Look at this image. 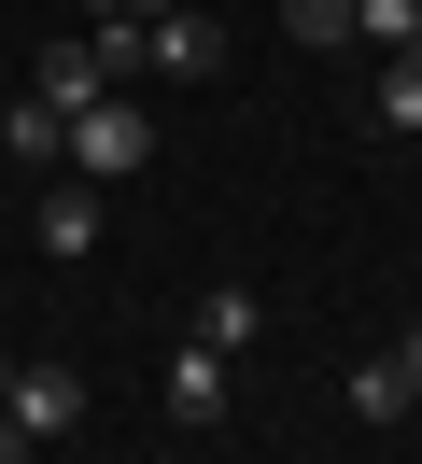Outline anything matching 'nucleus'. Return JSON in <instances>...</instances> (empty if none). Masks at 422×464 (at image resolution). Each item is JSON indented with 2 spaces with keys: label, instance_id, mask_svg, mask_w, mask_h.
<instances>
[{
  "label": "nucleus",
  "instance_id": "obj_6",
  "mask_svg": "<svg viewBox=\"0 0 422 464\" xmlns=\"http://www.w3.org/2000/svg\"><path fill=\"white\" fill-rule=\"evenodd\" d=\"M28 239H43V254H84V239H99V183H43V198H28Z\"/></svg>",
  "mask_w": 422,
  "mask_h": 464
},
{
  "label": "nucleus",
  "instance_id": "obj_11",
  "mask_svg": "<svg viewBox=\"0 0 422 464\" xmlns=\"http://www.w3.org/2000/svg\"><path fill=\"white\" fill-rule=\"evenodd\" d=\"M352 43H380V57H394V43H422V0H352Z\"/></svg>",
  "mask_w": 422,
  "mask_h": 464
},
{
  "label": "nucleus",
  "instance_id": "obj_16",
  "mask_svg": "<svg viewBox=\"0 0 422 464\" xmlns=\"http://www.w3.org/2000/svg\"><path fill=\"white\" fill-rule=\"evenodd\" d=\"M169 464H197V450H169Z\"/></svg>",
  "mask_w": 422,
  "mask_h": 464
},
{
  "label": "nucleus",
  "instance_id": "obj_7",
  "mask_svg": "<svg viewBox=\"0 0 422 464\" xmlns=\"http://www.w3.org/2000/svg\"><path fill=\"white\" fill-rule=\"evenodd\" d=\"M0 155H15V169H56V155H71V113H56V99L28 85L15 113H0Z\"/></svg>",
  "mask_w": 422,
  "mask_h": 464
},
{
  "label": "nucleus",
  "instance_id": "obj_5",
  "mask_svg": "<svg viewBox=\"0 0 422 464\" xmlns=\"http://www.w3.org/2000/svg\"><path fill=\"white\" fill-rule=\"evenodd\" d=\"M28 85H43L56 113H84V99H113V57H99V29H84V43H43V57H28Z\"/></svg>",
  "mask_w": 422,
  "mask_h": 464
},
{
  "label": "nucleus",
  "instance_id": "obj_8",
  "mask_svg": "<svg viewBox=\"0 0 422 464\" xmlns=\"http://www.w3.org/2000/svg\"><path fill=\"white\" fill-rule=\"evenodd\" d=\"M366 127L422 141V43H394V57H380V85H366Z\"/></svg>",
  "mask_w": 422,
  "mask_h": 464
},
{
  "label": "nucleus",
  "instance_id": "obj_12",
  "mask_svg": "<svg viewBox=\"0 0 422 464\" xmlns=\"http://www.w3.org/2000/svg\"><path fill=\"white\" fill-rule=\"evenodd\" d=\"M281 29H296L309 57H324V43H352V0H281Z\"/></svg>",
  "mask_w": 422,
  "mask_h": 464
},
{
  "label": "nucleus",
  "instance_id": "obj_4",
  "mask_svg": "<svg viewBox=\"0 0 422 464\" xmlns=\"http://www.w3.org/2000/svg\"><path fill=\"white\" fill-rule=\"evenodd\" d=\"M225 366H240V352H211V338L169 352V422H183V436H211V422H225Z\"/></svg>",
  "mask_w": 422,
  "mask_h": 464
},
{
  "label": "nucleus",
  "instance_id": "obj_2",
  "mask_svg": "<svg viewBox=\"0 0 422 464\" xmlns=\"http://www.w3.org/2000/svg\"><path fill=\"white\" fill-rule=\"evenodd\" d=\"M71 422H84V366H56V352H43V366H15V464L56 450Z\"/></svg>",
  "mask_w": 422,
  "mask_h": 464
},
{
  "label": "nucleus",
  "instance_id": "obj_3",
  "mask_svg": "<svg viewBox=\"0 0 422 464\" xmlns=\"http://www.w3.org/2000/svg\"><path fill=\"white\" fill-rule=\"evenodd\" d=\"M141 71H155V85H211V71H225V29H211V14L183 0V14H155V43H141Z\"/></svg>",
  "mask_w": 422,
  "mask_h": 464
},
{
  "label": "nucleus",
  "instance_id": "obj_13",
  "mask_svg": "<svg viewBox=\"0 0 422 464\" xmlns=\"http://www.w3.org/2000/svg\"><path fill=\"white\" fill-rule=\"evenodd\" d=\"M394 380H408V422H422V338H394Z\"/></svg>",
  "mask_w": 422,
  "mask_h": 464
},
{
  "label": "nucleus",
  "instance_id": "obj_15",
  "mask_svg": "<svg viewBox=\"0 0 422 464\" xmlns=\"http://www.w3.org/2000/svg\"><path fill=\"white\" fill-rule=\"evenodd\" d=\"M0 464H15V366H0Z\"/></svg>",
  "mask_w": 422,
  "mask_h": 464
},
{
  "label": "nucleus",
  "instance_id": "obj_14",
  "mask_svg": "<svg viewBox=\"0 0 422 464\" xmlns=\"http://www.w3.org/2000/svg\"><path fill=\"white\" fill-rule=\"evenodd\" d=\"M113 14H127V29H155V14H183V0H113Z\"/></svg>",
  "mask_w": 422,
  "mask_h": 464
},
{
  "label": "nucleus",
  "instance_id": "obj_10",
  "mask_svg": "<svg viewBox=\"0 0 422 464\" xmlns=\"http://www.w3.org/2000/svg\"><path fill=\"white\" fill-rule=\"evenodd\" d=\"M352 408H366V422H408V380H394V352H366V366H352Z\"/></svg>",
  "mask_w": 422,
  "mask_h": 464
},
{
  "label": "nucleus",
  "instance_id": "obj_9",
  "mask_svg": "<svg viewBox=\"0 0 422 464\" xmlns=\"http://www.w3.org/2000/svg\"><path fill=\"white\" fill-rule=\"evenodd\" d=\"M183 338H211V352H240V338H253V282H211V295H197V324H183Z\"/></svg>",
  "mask_w": 422,
  "mask_h": 464
},
{
  "label": "nucleus",
  "instance_id": "obj_1",
  "mask_svg": "<svg viewBox=\"0 0 422 464\" xmlns=\"http://www.w3.org/2000/svg\"><path fill=\"white\" fill-rule=\"evenodd\" d=\"M71 169H84V183H127V169H155V113H141L127 85H113V99H84V113H71Z\"/></svg>",
  "mask_w": 422,
  "mask_h": 464
}]
</instances>
